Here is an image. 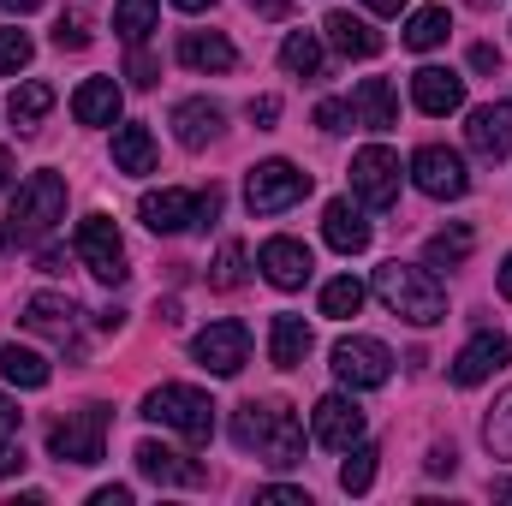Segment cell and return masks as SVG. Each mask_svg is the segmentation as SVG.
Wrapping results in <instances>:
<instances>
[{
    "mask_svg": "<svg viewBox=\"0 0 512 506\" xmlns=\"http://www.w3.org/2000/svg\"><path fill=\"white\" fill-rule=\"evenodd\" d=\"M512 364V346H507V334H471L465 340V352L453 358V387H477V381H489L495 370H507Z\"/></svg>",
    "mask_w": 512,
    "mask_h": 506,
    "instance_id": "obj_14",
    "label": "cell"
},
{
    "mask_svg": "<svg viewBox=\"0 0 512 506\" xmlns=\"http://www.w3.org/2000/svg\"><path fill=\"white\" fill-rule=\"evenodd\" d=\"M30 54H36V48H30L24 30H0V78H6V72H24Z\"/></svg>",
    "mask_w": 512,
    "mask_h": 506,
    "instance_id": "obj_38",
    "label": "cell"
},
{
    "mask_svg": "<svg viewBox=\"0 0 512 506\" xmlns=\"http://www.w3.org/2000/svg\"><path fill=\"white\" fill-rule=\"evenodd\" d=\"M60 221H66V179H60V173H30V179L18 185L12 209H6L0 251H6V256L30 251V245H42Z\"/></svg>",
    "mask_w": 512,
    "mask_h": 506,
    "instance_id": "obj_2",
    "label": "cell"
},
{
    "mask_svg": "<svg viewBox=\"0 0 512 506\" xmlns=\"http://www.w3.org/2000/svg\"><path fill=\"white\" fill-rule=\"evenodd\" d=\"M256 501H268V506H310V495H304V489H256Z\"/></svg>",
    "mask_w": 512,
    "mask_h": 506,
    "instance_id": "obj_44",
    "label": "cell"
},
{
    "mask_svg": "<svg viewBox=\"0 0 512 506\" xmlns=\"http://www.w3.org/2000/svg\"><path fill=\"white\" fill-rule=\"evenodd\" d=\"M114 167L120 173H155V137H149V126L114 131Z\"/></svg>",
    "mask_w": 512,
    "mask_h": 506,
    "instance_id": "obj_28",
    "label": "cell"
},
{
    "mask_svg": "<svg viewBox=\"0 0 512 506\" xmlns=\"http://www.w3.org/2000/svg\"><path fill=\"white\" fill-rule=\"evenodd\" d=\"M376 459H382V453H376L370 441H352V459L340 465V489H346V495H370V483H376Z\"/></svg>",
    "mask_w": 512,
    "mask_h": 506,
    "instance_id": "obj_34",
    "label": "cell"
},
{
    "mask_svg": "<svg viewBox=\"0 0 512 506\" xmlns=\"http://www.w3.org/2000/svg\"><path fill=\"white\" fill-rule=\"evenodd\" d=\"M155 24H161V0H120V6H114V30L126 36L131 48H143Z\"/></svg>",
    "mask_w": 512,
    "mask_h": 506,
    "instance_id": "obj_30",
    "label": "cell"
},
{
    "mask_svg": "<svg viewBox=\"0 0 512 506\" xmlns=\"http://www.w3.org/2000/svg\"><path fill=\"white\" fill-rule=\"evenodd\" d=\"M54 48H60V54H66V48H72V54H78V48H90V24H84L78 12H66V18L54 24Z\"/></svg>",
    "mask_w": 512,
    "mask_h": 506,
    "instance_id": "obj_39",
    "label": "cell"
},
{
    "mask_svg": "<svg viewBox=\"0 0 512 506\" xmlns=\"http://www.w3.org/2000/svg\"><path fill=\"white\" fill-rule=\"evenodd\" d=\"M126 78L137 84V90H155V78H161V66L143 54V48H131V60H126Z\"/></svg>",
    "mask_w": 512,
    "mask_h": 506,
    "instance_id": "obj_41",
    "label": "cell"
},
{
    "mask_svg": "<svg viewBox=\"0 0 512 506\" xmlns=\"http://www.w3.org/2000/svg\"><path fill=\"white\" fill-rule=\"evenodd\" d=\"M90 506H131V489H126V483H114V489H96V495H90Z\"/></svg>",
    "mask_w": 512,
    "mask_h": 506,
    "instance_id": "obj_48",
    "label": "cell"
},
{
    "mask_svg": "<svg viewBox=\"0 0 512 506\" xmlns=\"http://www.w3.org/2000/svg\"><path fill=\"white\" fill-rule=\"evenodd\" d=\"M322 239L340 256H358V251H370V221H364L346 197H334V203L322 209Z\"/></svg>",
    "mask_w": 512,
    "mask_h": 506,
    "instance_id": "obj_21",
    "label": "cell"
},
{
    "mask_svg": "<svg viewBox=\"0 0 512 506\" xmlns=\"http://www.w3.org/2000/svg\"><path fill=\"white\" fill-rule=\"evenodd\" d=\"M179 60L191 72H233L239 66V48L221 30H191V36H179Z\"/></svg>",
    "mask_w": 512,
    "mask_h": 506,
    "instance_id": "obj_22",
    "label": "cell"
},
{
    "mask_svg": "<svg viewBox=\"0 0 512 506\" xmlns=\"http://www.w3.org/2000/svg\"><path fill=\"white\" fill-rule=\"evenodd\" d=\"M280 66H286L292 78H322V42H316L310 30H292V36L280 42Z\"/></svg>",
    "mask_w": 512,
    "mask_h": 506,
    "instance_id": "obj_32",
    "label": "cell"
},
{
    "mask_svg": "<svg viewBox=\"0 0 512 506\" xmlns=\"http://www.w3.org/2000/svg\"><path fill=\"white\" fill-rule=\"evenodd\" d=\"M155 316H161V328H179V304L167 298V304H155Z\"/></svg>",
    "mask_w": 512,
    "mask_h": 506,
    "instance_id": "obj_50",
    "label": "cell"
},
{
    "mask_svg": "<svg viewBox=\"0 0 512 506\" xmlns=\"http://www.w3.org/2000/svg\"><path fill=\"white\" fill-rule=\"evenodd\" d=\"M465 143H471L483 161H507L512 155V102H483V108H471Z\"/></svg>",
    "mask_w": 512,
    "mask_h": 506,
    "instance_id": "obj_15",
    "label": "cell"
},
{
    "mask_svg": "<svg viewBox=\"0 0 512 506\" xmlns=\"http://www.w3.org/2000/svg\"><path fill=\"white\" fill-rule=\"evenodd\" d=\"M358 310H364V280L340 274V280H328V286H322V316L346 322V316H358Z\"/></svg>",
    "mask_w": 512,
    "mask_h": 506,
    "instance_id": "obj_33",
    "label": "cell"
},
{
    "mask_svg": "<svg viewBox=\"0 0 512 506\" xmlns=\"http://www.w3.org/2000/svg\"><path fill=\"white\" fill-rule=\"evenodd\" d=\"M0 376L12 381V387H48V358H36V352H24V346H0Z\"/></svg>",
    "mask_w": 512,
    "mask_h": 506,
    "instance_id": "obj_29",
    "label": "cell"
},
{
    "mask_svg": "<svg viewBox=\"0 0 512 506\" xmlns=\"http://www.w3.org/2000/svg\"><path fill=\"white\" fill-rule=\"evenodd\" d=\"M316 126L322 131H352L358 114H352V102H322V108H316Z\"/></svg>",
    "mask_w": 512,
    "mask_h": 506,
    "instance_id": "obj_40",
    "label": "cell"
},
{
    "mask_svg": "<svg viewBox=\"0 0 512 506\" xmlns=\"http://www.w3.org/2000/svg\"><path fill=\"white\" fill-rule=\"evenodd\" d=\"M310 358V322L304 316H274L268 322V364L274 370H298Z\"/></svg>",
    "mask_w": 512,
    "mask_h": 506,
    "instance_id": "obj_24",
    "label": "cell"
},
{
    "mask_svg": "<svg viewBox=\"0 0 512 506\" xmlns=\"http://www.w3.org/2000/svg\"><path fill=\"white\" fill-rule=\"evenodd\" d=\"M78 256H84V268L96 274V280H108V286H120L131 268H126V245H120V227L108 221V215H84L78 221Z\"/></svg>",
    "mask_w": 512,
    "mask_h": 506,
    "instance_id": "obj_7",
    "label": "cell"
},
{
    "mask_svg": "<svg viewBox=\"0 0 512 506\" xmlns=\"http://www.w3.org/2000/svg\"><path fill=\"white\" fill-rule=\"evenodd\" d=\"M233 441H239V453H256L274 471L304 465V417L286 399H245L233 411Z\"/></svg>",
    "mask_w": 512,
    "mask_h": 506,
    "instance_id": "obj_1",
    "label": "cell"
},
{
    "mask_svg": "<svg viewBox=\"0 0 512 506\" xmlns=\"http://www.w3.org/2000/svg\"><path fill=\"white\" fill-rule=\"evenodd\" d=\"M72 120L78 126H114L120 120V84L114 78H84L72 90Z\"/></svg>",
    "mask_w": 512,
    "mask_h": 506,
    "instance_id": "obj_23",
    "label": "cell"
},
{
    "mask_svg": "<svg viewBox=\"0 0 512 506\" xmlns=\"http://www.w3.org/2000/svg\"><path fill=\"white\" fill-rule=\"evenodd\" d=\"M352 114H358V126L370 131H387L399 120V102H393V84L387 78H364L358 90H352Z\"/></svg>",
    "mask_w": 512,
    "mask_h": 506,
    "instance_id": "obj_26",
    "label": "cell"
},
{
    "mask_svg": "<svg viewBox=\"0 0 512 506\" xmlns=\"http://www.w3.org/2000/svg\"><path fill=\"white\" fill-rule=\"evenodd\" d=\"M334 376L346 381V387H387V376H393V352H387L382 340L352 334V340L334 346Z\"/></svg>",
    "mask_w": 512,
    "mask_h": 506,
    "instance_id": "obj_11",
    "label": "cell"
},
{
    "mask_svg": "<svg viewBox=\"0 0 512 506\" xmlns=\"http://www.w3.org/2000/svg\"><path fill=\"white\" fill-rule=\"evenodd\" d=\"M78 304L72 298H54V292H36L30 304H24V328H36V334H48V340H60V346H78Z\"/></svg>",
    "mask_w": 512,
    "mask_h": 506,
    "instance_id": "obj_18",
    "label": "cell"
},
{
    "mask_svg": "<svg viewBox=\"0 0 512 506\" xmlns=\"http://www.w3.org/2000/svg\"><path fill=\"white\" fill-rule=\"evenodd\" d=\"M471 227H453V233H435L429 245H423V256H429V268H459L465 256H471Z\"/></svg>",
    "mask_w": 512,
    "mask_h": 506,
    "instance_id": "obj_36",
    "label": "cell"
},
{
    "mask_svg": "<svg viewBox=\"0 0 512 506\" xmlns=\"http://www.w3.org/2000/svg\"><path fill=\"white\" fill-rule=\"evenodd\" d=\"M173 137H179L185 149H209V143L221 137V108L203 102V96L179 102V108H173Z\"/></svg>",
    "mask_w": 512,
    "mask_h": 506,
    "instance_id": "obj_25",
    "label": "cell"
},
{
    "mask_svg": "<svg viewBox=\"0 0 512 506\" xmlns=\"http://www.w3.org/2000/svg\"><path fill=\"white\" fill-rule=\"evenodd\" d=\"M245 6H256L262 18H286L292 12V0H245Z\"/></svg>",
    "mask_w": 512,
    "mask_h": 506,
    "instance_id": "obj_49",
    "label": "cell"
},
{
    "mask_svg": "<svg viewBox=\"0 0 512 506\" xmlns=\"http://www.w3.org/2000/svg\"><path fill=\"white\" fill-rule=\"evenodd\" d=\"M471 66H477V72H501V48H495V42H477V48H471Z\"/></svg>",
    "mask_w": 512,
    "mask_h": 506,
    "instance_id": "obj_45",
    "label": "cell"
},
{
    "mask_svg": "<svg viewBox=\"0 0 512 506\" xmlns=\"http://www.w3.org/2000/svg\"><path fill=\"white\" fill-rule=\"evenodd\" d=\"M411 102L423 108V114H459L465 108V78L459 72H447V66H423V72H411Z\"/></svg>",
    "mask_w": 512,
    "mask_h": 506,
    "instance_id": "obj_16",
    "label": "cell"
},
{
    "mask_svg": "<svg viewBox=\"0 0 512 506\" xmlns=\"http://www.w3.org/2000/svg\"><path fill=\"white\" fill-rule=\"evenodd\" d=\"M108 405H78V411H66L54 429H48V453L60 459V465H102V453H108Z\"/></svg>",
    "mask_w": 512,
    "mask_h": 506,
    "instance_id": "obj_5",
    "label": "cell"
},
{
    "mask_svg": "<svg viewBox=\"0 0 512 506\" xmlns=\"http://www.w3.org/2000/svg\"><path fill=\"white\" fill-rule=\"evenodd\" d=\"M18 423H24L18 399H6V393H0V435H18Z\"/></svg>",
    "mask_w": 512,
    "mask_h": 506,
    "instance_id": "obj_46",
    "label": "cell"
},
{
    "mask_svg": "<svg viewBox=\"0 0 512 506\" xmlns=\"http://www.w3.org/2000/svg\"><path fill=\"white\" fill-rule=\"evenodd\" d=\"M256 268H262L280 292H298V286L310 280V268H316V262H310V251H304L298 239H268V245L256 251Z\"/></svg>",
    "mask_w": 512,
    "mask_h": 506,
    "instance_id": "obj_19",
    "label": "cell"
},
{
    "mask_svg": "<svg viewBox=\"0 0 512 506\" xmlns=\"http://www.w3.org/2000/svg\"><path fill=\"white\" fill-rule=\"evenodd\" d=\"M489 495H495V501H512V483H507V477H501V483H489Z\"/></svg>",
    "mask_w": 512,
    "mask_h": 506,
    "instance_id": "obj_56",
    "label": "cell"
},
{
    "mask_svg": "<svg viewBox=\"0 0 512 506\" xmlns=\"http://www.w3.org/2000/svg\"><path fill=\"white\" fill-rule=\"evenodd\" d=\"M131 459H137V471H143L155 489H197V483H209V471H203L197 459H185V453H173V447H161V441H143Z\"/></svg>",
    "mask_w": 512,
    "mask_h": 506,
    "instance_id": "obj_13",
    "label": "cell"
},
{
    "mask_svg": "<svg viewBox=\"0 0 512 506\" xmlns=\"http://www.w3.org/2000/svg\"><path fill=\"white\" fill-rule=\"evenodd\" d=\"M209 286L215 292H239L245 286V245H221L215 268H209Z\"/></svg>",
    "mask_w": 512,
    "mask_h": 506,
    "instance_id": "obj_37",
    "label": "cell"
},
{
    "mask_svg": "<svg viewBox=\"0 0 512 506\" xmlns=\"http://www.w3.org/2000/svg\"><path fill=\"white\" fill-rule=\"evenodd\" d=\"M364 6H370V12H387V18H393V12H399L405 0H364Z\"/></svg>",
    "mask_w": 512,
    "mask_h": 506,
    "instance_id": "obj_53",
    "label": "cell"
},
{
    "mask_svg": "<svg viewBox=\"0 0 512 506\" xmlns=\"http://www.w3.org/2000/svg\"><path fill=\"white\" fill-rule=\"evenodd\" d=\"M48 108H54V84H42V78L18 84V90H12V102H6V114H12V126H18V131H36L42 120H48Z\"/></svg>",
    "mask_w": 512,
    "mask_h": 506,
    "instance_id": "obj_27",
    "label": "cell"
},
{
    "mask_svg": "<svg viewBox=\"0 0 512 506\" xmlns=\"http://www.w3.org/2000/svg\"><path fill=\"white\" fill-rule=\"evenodd\" d=\"M18 471H24V447L0 435V477H18Z\"/></svg>",
    "mask_w": 512,
    "mask_h": 506,
    "instance_id": "obj_43",
    "label": "cell"
},
{
    "mask_svg": "<svg viewBox=\"0 0 512 506\" xmlns=\"http://www.w3.org/2000/svg\"><path fill=\"white\" fill-rule=\"evenodd\" d=\"M251 120H256V126H274V120H280V102H274V96H256V102H251Z\"/></svg>",
    "mask_w": 512,
    "mask_h": 506,
    "instance_id": "obj_47",
    "label": "cell"
},
{
    "mask_svg": "<svg viewBox=\"0 0 512 506\" xmlns=\"http://www.w3.org/2000/svg\"><path fill=\"white\" fill-rule=\"evenodd\" d=\"M322 36H328V48H340L346 60H376V54H382V30H376L370 18H352V12H328V18H322Z\"/></svg>",
    "mask_w": 512,
    "mask_h": 506,
    "instance_id": "obj_20",
    "label": "cell"
},
{
    "mask_svg": "<svg viewBox=\"0 0 512 506\" xmlns=\"http://www.w3.org/2000/svg\"><path fill=\"white\" fill-rule=\"evenodd\" d=\"M137 215H143V227L149 233H185V227H197V191H149L143 203H137Z\"/></svg>",
    "mask_w": 512,
    "mask_h": 506,
    "instance_id": "obj_17",
    "label": "cell"
},
{
    "mask_svg": "<svg viewBox=\"0 0 512 506\" xmlns=\"http://www.w3.org/2000/svg\"><path fill=\"white\" fill-rule=\"evenodd\" d=\"M501 298H512V256L501 262Z\"/></svg>",
    "mask_w": 512,
    "mask_h": 506,
    "instance_id": "obj_55",
    "label": "cell"
},
{
    "mask_svg": "<svg viewBox=\"0 0 512 506\" xmlns=\"http://www.w3.org/2000/svg\"><path fill=\"white\" fill-rule=\"evenodd\" d=\"M304 197H310V173L292 167V161H256L251 179H245L251 215H280V209H292V203H304Z\"/></svg>",
    "mask_w": 512,
    "mask_h": 506,
    "instance_id": "obj_6",
    "label": "cell"
},
{
    "mask_svg": "<svg viewBox=\"0 0 512 506\" xmlns=\"http://www.w3.org/2000/svg\"><path fill=\"white\" fill-rule=\"evenodd\" d=\"M173 6H179V12H209L215 0H173Z\"/></svg>",
    "mask_w": 512,
    "mask_h": 506,
    "instance_id": "obj_54",
    "label": "cell"
},
{
    "mask_svg": "<svg viewBox=\"0 0 512 506\" xmlns=\"http://www.w3.org/2000/svg\"><path fill=\"white\" fill-rule=\"evenodd\" d=\"M0 6H6V12H18V18H24V12H36V6H42V0H0Z\"/></svg>",
    "mask_w": 512,
    "mask_h": 506,
    "instance_id": "obj_52",
    "label": "cell"
},
{
    "mask_svg": "<svg viewBox=\"0 0 512 506\" xmlns=\"http://www.w3.org/2000/svg\"><path fill=\"white\" fill-rule=\"evenodd\" d=\"M12 173H18V167H12V149H6V143H0V191H6V185H12Z\"/></svg>",
    "mask_w": 512,
    "mask_h": 506,
    "instance_id": "obj_51",
    "label": "cell"
},
{
    "mask_svg": "<svg viewBox=\"0 0 512 506\" xmlns=\"http://www.w3.org/2000/svg\"><path fill=\"white\" fill-rule=\"evenodd\" d=\"M483 447L495 459H512V387L489 405V417H483Z\"/></svg>",
    "mask_w": 512,
    "mask_h": 506,
    "instance_id": "obj_35",
    "label": "cell"
},
{
    "mask_svg": "<svg viewBox=\"0 0 512 506\" xmlns=\"http://www.w3.org/2000/svg\"><path fill=\"white\" fill-rule=\"evenodd\" d=\"M376 298H382L399 322H411V328H435V322H447V292H441V280H435L429 268L382 262V268H376Z\"/></svg>",
    "mask_w": 512,
    "mask_h": 506,
    "instance_id": "obj_3",
    "label": "cell"
},
{
    "mask_svg": "<svg viewBox=\"0 0 512 506\" xmlns=\"http://www.w3.org/2000/svg\"><path fill=\"white\" fill-rule=\"evenodd\" d=\"M143 417H149V423H167V429H179L191 447H203V441L215 435V399H209L203 387H185V381H167V387H155V393L143 399Z\"/></svg>",
    "mask_w": 512,
    "mask_h": 506,
    "instance_id": "obj_4",
    "label": "cell"
},
{
    "mask_svg": "<svg viewBox=\"0 0 512 506\" xmlns=\"http://www.w3.org/2000/svg\"><path fill=\"white\" fill-rule=\"evenodd\" d=\"M411 179H417V191H423V197H441V203H453V197H465V191H471L465 161H459L453 149H441V143H423V149L411 155Z\"/></svg>",
    "mask_w": 512,
    "mask_h": 506,
    "instance_id": "obj_10",
    "label": "cell"
},
{
    "mask_svg": "<svg viewBox=\"0 0 512 506\" xmlns=\"http://www.w3.org/2000/svg\"><path fill=\"white\" fill-rule=\"evenodd\" d=\"M191 358H197L209 376H239L245 358H251V328H245V322H209V328L191 340Z\"/></svg>",
    "mask_w": 512,
    "mask_h": 506,
    "instance_id": "obj_8",
    "label": "cell"
},
{
    "mask_svg": "<svg viewBox=\"0 0 512 506\" xmlns=\"http://www.w3.org/2000/svg\"><path fill=\"white\" fill-rule=\"evenodd\" d=\"M429 471H435V477H453V471H459V453H453V441H447V447H429Z\"/></svg>",
    "mask_w": 512,
    "mask_h": 506,
    "instance_id": "obj_42",
    "label": "cell"
},
{
    "mask_svg": "<svg viewBox=\"0 0 512 506\" xmlns=\"http://www.w3.org/2000/svg\"><path fill=\"white\" fill-rule=\"evenodd\" d=\"M447 30H453L447 6H423V12H411V24H405V48L429 54V48H441V42H447Z\"/></svg>",
    "mask_w": 512,
    "mask_h": 506,
    "instance_id": "obj_31",
    "label": "cell"
},
{
    "mask_svg": "<svg viewBox=\"0 0 512 506\" xmlns=\"http://www.w3.org/2000/svg\"><path fill=\"white\" fill-rule=\"evenodd\" d=\"M310 429H316V441H322V447H334V453H352V441H364V411H358V399H346V393H328V399H316V411H310Z\"/></svg>",
    "mask_w": 512,
    "mask_h": 506,
    "instance_id": "obj_12",
    "label": "cell"
},
{
    "mask_svg": "<svg viewBox=\"0 0 512 506\" xmlns=\"http://www.w3.org/2000/svg\"><path fill=\"white\" fill-rule=\"evenodd\" d=\"M352 191L370 203V209H393L399 203V155L387 143H370L352 155Z\"/></svg>",
    "mask_w": 512,
    "mask_h": 506,
    "instance_id": "obj_9",
    "label": "cell"
}]
</instances>
